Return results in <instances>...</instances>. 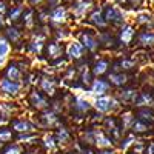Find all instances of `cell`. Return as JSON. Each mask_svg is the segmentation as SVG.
Masks as SVG:
<instances>
[{
  "instance_id": "9",
  "label": "cell",
  "mask_w": 154,
  "mask_h": 154,
  "mask_svg": "<svg viewBox=\"0 0 154 154\" xmlns=\"http://www.w3.org/2000/svg\"><path fill=\"white\" fill-rule=\"evenodd\" d=\"M38 85H40V89H42L45 94H48V96H54V94H56L57 85H56V80L51 79V77H48V75L42 77L40 83H38Z\"/></svg>"
},
{
  "instance_id": "41",
  "label": "cell",
  "mask_w": 154,
  "mask_h": 154,
  "mask_svg": "<svg viewBox=\"0 0 154 154\" xmlns=\"http://www.w3.org/2000/svg\"><path fill=\"white\" fill-rule=\"evenodd\" d=\"M3 154H22V146H20L19 143L11 145V146H8V148L5 149Z\"/></svg>"
},
{
  "instance_id": "1",
  "label": "cell",
  "mask_w": 154,
  "mask_h": 154,
  "mask_svg": "<svg viewBox=\"0 0 154 154\" xmlns=\"http://www.w3.org/2000/svg\"><path fill=\"white\" fill-rule=\"evenodd\" d=\"M120 100L116 97V96H102V97H97L94 102H93V108L99 112V114H112L116 111L120 109Z\"/></svg>"
},
{
  "instance_id": "47",
  "label": "cell",
  "mask_w": 154,
  "mask_h": 154,
  "mask_svg": "<svg viewBox=\"0 0 154 154\" xmlns=\"http://www.w3.org/2000/svg\"><path fill=\"white\" fill-rule=\"evenodd\" d=\"M112 136H114V139H120V128H116L112 131Z\"/></svg>"
},
{
  "instance_id": "22",
  "label": "cell",
  "mask_w": 154,
  "mask_h": 154,
  "mask_svg": "<svg viewBox=\"0 0 154 154\" xmlns=\"http://www.w3.org/2000/svg\"><path fill=\"white\" fill-rule=\"evenodd\" d=\"M108 80H109V83L114 85V86H123V85L128 82V77H126V74H123V72H111V74L108 75Z\"/></svg>"
},
{
  "instance_id": "17",
  "label": "cell",
  "mask_w": 154,
  "mask_h": 154,
  "mask_svg": "<svg viewBox=\"0 0 154 154\" xmlns=\"http://www.w3.org/2000/svg\"><path fill=\"white\" fill-rule=\"evenodd\" d=\"M56 140H57V143L60 146H65L71 142V134L65 126H59V130L56 133Z\"/></svg>"
},
{
  "instance_id": "15",
  "label": "cell",
  "mask_w": 154,
  "mask_h": 154,
  "mask_svg": "<svg viewBox=\"0 0 154 154\" xmlns=\"http://www.w3.org/2000/svg\"><path fill=\"white\" fill-rule=\"evenodd\" d=\"M72 106H74V109H75L77 112L85 114V112H88L89 109L93 108V103H91L89 100H86L85 97H75V100H74Z\"/></svg>"
},
{
  "instance_id": "23",
  "label": "cell",
  "mask_w": 154,
  "mask_h": 154,
  "mask_svg": "<svg viewBox=\"0 0 154 154\" xmlns=\"http://www.w3.org/2000/svg\"><path fill=\"white\" fill-rule=\"evenodd\" d=\"M134 37V28L133 26H123L122 32H120V42L123 45H130Z\"/></svg>"
},
{
  "instance_id": "2",
  "label": "cell",
  "mask_w": 154,
  "mask_h": 154,
  "mask_svg": "<svg viewBox=\"0 0 154 154\" xmlns=\"http://www.w3.org/2000/svg\"><path fill=\"white\" fill-rule=\"evenodd\" d=\"M23 83H17L12 82L9 79H0V93L5 94L6 97H17L20 96V93L23 91Z\"/></svg>"
},
{
  "instance_id": "56",
  "label": "cell",
  "mask_w": 154,
  "mask_h": 154,
  "mask_svg": "<svg viewBox=\"0 0 154 154\" xmlns=\"http://www.w3.org/2000/svg\"><path fill=\"white\" fill-rule=\"evenodd\" d=\"M28 154H37V152H35V151H32V152H28Z\"/></svg>"
},
{
  "instance_id": "36",
  "label": "cell",
  "mask_w": 154,
  "mask_h": 154,
  "mask_svg": "<svg viewBox=\"0 0 154 154\" xmlns=\"http://www.w3.org/2000/svg\"><path fill=\"white\" fill-rule=\"evenodd\" d=\"M119 65H120V69H133L136 66V62L131 59H123V60H120Z\"/></svg>"
},
{
  "instance_id": "3",
  "label": "cell",
  "mask_w": 154,
  "mask_h": 154,
  "mask_svg": "<svg viewBox=\"0 0 154 154\" xmlns=\"http://www.w3.org/2000/svg\"><path fill=\"white\" fill-rule=\"evenodd\" d=\"M83 53H85V46L82 42L79 40H72L68 43V48H66V54L69 59L72 60H79L83 57Z\"/></svg>"
},
{
  "instance_id": "44",
  "label": "cell",
  "mask_w": 154,
  "mask_h": 154,
  "mask_svg": "<svg viewBox=\"0 0 154 154\" xmlns=\"http://www.w3.org/2000/svg\"><path fill=\"white\" fill-rule=\"evenodd\" d=\"M74 77H75V68H68L65 79H66V80H71V79H74Z\"/></svg>"
},
{
  "instance_id": "51",
  "label": "cell",
  "mask_w": 154,
  "mask_h": 154,
  "mask_svg": "<svg viewBox=\"0 0 154 154\" xmlns=\"http://www.w3.org/2000/svg\"><path fill=\"white\" fill-rule=\"evenodd\" d=\"M48 3H49V5H57L59 0H48Z\"/></svg>"
},
{
  "instance_id": "58",
  "label": "cell",
  "mask_w": 154,
  "mask_h": 154,
  "mask_svg": "<svg viewBox=\"0 0 154 154\" xmlns=\"http://www.w3.org/2000/svg\"><path fill=\"white\" fill-rule=\"evenodd\" d=\"M2 145H3V142H0V146H2Z\"/></svg>"
},
{
  "instance_id": "11",
  "label": "cell",
  "mask_w": 154,
  "mask_h": 154,
  "mask_svg": "<svg viewBox=\"0 0 154 154\" xmlns=\"http://www.w3.org/2000/svg\"><path fill=\"white\" fill-rule=\"evenodd\" d=\"M139 97V93L136 89L130 88V89H123L117 94V99L120 100V103H134L136 99Z\"/></svg>"
},
{
  "instance_id": "27",
  "label": "cell",
  "mask_w": 154,
  "mask_h": 154,
  "mask_svg": "<svg viewBox=\"0 0 154 154\" xmlns=\"http://www.w3.org/2000/svg\"><path fill=\"white\" fill-rule=\"evenodd\" d=\"M16 111V106L12 103H6V102H0V116H2L3 119L8 120V117Z\"/></svg>"
},
{
  "instance_id": "19",
  "label": "cell",
  "mask_w": 154,
  "mask_h": 154,
  "mask_svg": "<svg viewBox=\"0 0 154 154\" xmlns=\"http://www.w3.org/2000/svg\"><path fill=\"white\" fill-rule=\"evenodd\" d=\"M46 54H48L49 59H53V60L60 59L62 54H63V48H62L60 43L53 42V43H49V45H48V48H46Z\"/></svg>"
},
{
  "instance_id": "26",
  "label": "cell",
  "mask_w": 154,
  "mask_h": 154,
  "mask_svg": "<svg viewBox=\"0 0 154 154\" xmlns=\"http://www.w3.org/2000/svg\"><path fill=\"white\" fill-rule=\"evenodd\" d=\"M137 142H139V140H137V137H136L134 134H130V136H126V137L122 140V143H120L119 149H120V151H123V152H126L128 149H130L133 145H136Z\"/></svg>"
},
{
  "instance_id": "7",
  "label": "cell",
  "mask_w": 154,
  "mask_h": 154,
  "mask_svg": "<svg viewBox=\"0 0 154 154\" xmlns=\"http://www.w3.org/2000/svg\"><path fill=\"white\" fill-rule=\"evenodd\" d=\"M105 20L106 22H112V23H122L125 20V16H123L122 9L116 8V6H111L105 12Z\"/></svg>"
},
{
  "instance_id": "18",
  "label": "cell",
  "mask_w": 154,
  "mask_h": 154,
  "mask_svg": "<svg viewBox=\"0 0 154 154\" xmlns=\"http://www.w3.org/2000/svg\"><path fill=\"white\" fill-rule=\"evenodd\" d=\"M89 6H91V3H89L88 0H77V2L74 3V6H72L74 16H77V17H83V16L86 14V11L89 9Z\"/></svg>"
},
{
  "instance_id": "21",
  "label": "cell",
  "mask_w": 154,
  "mask_h": 154,
  "mask_svg": "<svg viewBox=\"0 0 154 154\" xmlns=\"http://www.w3.org/2000/svg\"><path fill=\"white\" fill-rule=\"evenodd\" d=\"M43 42H45L43 35H35L32 40L29 42V45H28L29 53H32V54H40V51H42V48H43Z\"/></svg>"
},
{
  "instance_id": "48",
  "label": "cell",
  "mask_w": 154,
  "mask_h": 154,
  "mask_svg": "<svg viewBox=\"0 0 154 154\" xmlns=\"http://www.w3.org/2000/svg\"><path fill=\"white\" fill-rule=\"evenodd\" d=\"M146 154H154V142L148 145V148H146Z\"/></svg>"
},
{
  "instance_id": "16",
  "label": "cell",
  "mask_w": 154,
  "mask_h": 154,
  "mask_svg": "<svg viewBox=\"0 0 154 154\" xmlns=\"http://www.w3.org/2000/svg\"><path fill=\"white\" fill-rule=\"evenodd\" d=\"M120 122H122V131L131 130L133 125L136 123V116H134L131 111H125V112H122V116H120Z\"/></svg>"
},
{
  "instance_id": "8",
  "label": "cell",
  "mask_w": 154,
  "mask_h": 154,
  "mask_svg": "<svg viewBox=\"0 0 154 154\" xmlns=\"http://www.w3.org/2000/svg\"><path fill=\"white\" fill-rule=\"evenodd\" d=\"M40 125L43 128H53V126L59 125L57 114L54 111H43V114L40 116Z\"/></svg>"
},
{
  "instance_id": "20",
  "label": "cell",
  "mask_w": 154,
  "mask_h": 154,
  "mask_svg": "<svg viewBox=\"0 0 154 154\" xmlns=\"http://www.w3.org/2000/svg\"><path fill=\"white\" fill-rule=\"evenodd\" d=\"M80 42L83 43V46H85L88 51H96V49L99 48V42L96 40L91 34H88V32H83V34H82Z\"/></svg>"
},
{
  "instance_id": "24",
  "label": "cell",
  "mask_w": 154,
  "mask_h": 154,
  "mask_svg": "<svg viewBox=\"0 0 154 154\" xmlns=\"http://www.w3.org/2000/svg\"><path fill=\"white\" fill-rule=\"evenodd\" d=\"M65 19H66V11L62 6H57L53 12H51V20L54 23H62V22H65Z\"/></svg>"
},
{
  "instance_id": "12",
  "label": "cell",
  "mask_w": 154,
  "mask_h": 154,
  "mask_svg": "<svg viewBox=\"0 0 154 154\" xmlns=\"http://www.w3.org/2000/svg\"><path fill=\"white\" fill-rule=\"evenodd\" d=\"M94 145L99 149H108V148L112 146V140L108 136H105L100 130H96V143Z\"/></svg>"
},
{
  "instance_id": "37",
  "label": "cell",
  "mask_w": 154,
  "mask_h": 154,
  "mask_svg": "<svg viewBox=\"0 0 154 154\" xmlns=\"http://www.w3.org/2000/svg\"><path fill=\"white\" fill-rule=\"evenodd\" d=\"M83 140L86 143H96V130H89L83 134Z\"/></svg>"
},
{
  "instance_id": "42",
  "label": "cell",
  "mask_w": 154,
  "mask_h": 154,
  "mask_svg": "<svg viewBox=\"0 0 154 154\" xmlns=\"http://www.w3.org/2000/svg\"><path fill=\"white\" fill-rule=\"evenodd\" d=\"M103 123H105V128H106L109 133H112L116 128H117V126H116V120H114L112 117H106V119L103 120Z\"/></svg>"
},
{
  "instance_id": "55",
  "label": "cell",
  "mask_w": 154,
  "mask_h": 154,
  "mask_svg": "<svg viewBox=\"0 0 154 154\" xmlns=\"http://www.w3.org/2000/svg\"><path fill=\"white\" fill-rule=\"evenodd\" d=\"M66 154H77V152H74V151H69V152H66Z\"/></svg>"
},
{
  "instance_id": "33",
  "label": "cell",
  "mask_w": 154,
  "mask_h": 154,
  "mask_svg": "<svg viewBox=\"0 0 154 154\" xmlns=\"http://www.w3.org/2000/svg\"><path fill=\"white\" fill-rule=\"evenodd\" d=\"M131 130H133L136 134H142V133H146V131L149 130V126H148L145 122H142V120H136V123L133 125Z\"/></svg>"
},
{
  "instance_id": "31",
  "label": "cell",
  "mask_w": 154,
  "mask_h": 154,
  "mask_svg": "<svg viewBox=\"0 0 154 154\" xmlns=\"http://www.w3.org/2000/svg\"><path fill=\"white\" fill-rule=\"evenodd\" d=\"M80 69H82V77H80L82 83H83V85H86V86H88V85H91L94 79H93V72L88 69V65H83Z\"/></svg>"
},
{
  "instance_id": "14",
  "label": "cell",
  "mask_w": 154,
  "mask_h": 154,
  "mask_svg": "<svg viewBox=\"0 0 154 154\" xmlns=\"http://www.w3.org/2000/svg\"><path fill=\"white\" fill-rule=\"evenodd\" d=\"M6 79H9V80H12V82H17V83H22L23 80V74H22V69H20V66H17V65H9L8 68H6Z\"/></svg>"
},
{
  "instance_id": "28",
  "label": "cell",
  "mask_w": 154,
  "mask_h": 154,
  "mask_svg": "<svg viewBox=\"0 0 154 154\" xmlns=\"http://www.w3.org/2000/svg\"><path fill=\"white\" fill-rule=\"evenodd\" d=\"M89 20H91L96 26H99V28H105L106 26V20H105V17H102V12H100V9L99 11H94L93 14H91V17H89Z\"/></svg>"
},
{
  "instance_id": "40",
  "label": "cell",
  "mask_w": 154,
  "mask_h": 154,
  "mask_svg": "<svg viewBox=\"0 0 154 154\" xmlns=\"http://www.w3.org/2000/svg\"><path fill=\"white\" fill-rule=\"evenodd\" d=\"M151 22V14L149 12H140L137 16V23L143 25V23H149Z\"/></svg>"
},
{
  "instance_id": "29",
  "label": "cell",
  "mask_w": 154,
  "mask_h": 154,
  "mask_svg": "<svg viewBox=\"0 0 154 154\" xmlns=\"http://www.w3.org/2000/svg\"><path fill=\"white\" fill-rule=\"evenodd\" d=\"M106 71H108V62L103 60V59L97 60L96 65H94V69H93V74L99 77V75H102V74H105Z\"/></svg>"
},
{
  "instance_id": "53",
  "label": "cell",
  "mask_w": 154,
  "mask_h": 154,
  "mask_svg": "<svg viewBox=\"0 0 154 154\" xmlns=\"http://www.w3.org/2000/svg\"><path fill=\"white\" fill-rule=\"evenodd\" d=\"M6 122H8V120H6V119H3V117H2V119H0V125H5Z\"/></svg>"
},
{
  "instance_id": "6",
  "label": "cell",
  "mask_w": 154,
  "mask_h": 154,
  "mask_svg": "<svg viewBox=\"0 0 154 154\" xmlns=\"http://www.w3.org/2000/svg\"><path fill=\"white\" fill-rule=\"evenodd\" d=\"M29 103L32 105V108H35V109H46L48 106H49V103H48V100L37 91V89H34V91H31V94H29Z\"/></svg>"
},
{
  "instance_id": "54",
  "label": "cell",
  "mask_w": 154,
  "mask_h": 154,
  "mask_svg": "<svg viewBox=\"0 0 154 154\" xmlns=\"http://www.w3.org/2000/svg\"><path fill=\"white\" fill-rule=\"evenodd\" d=\"M85 154H94V152H93V151H86Z\"/></svg>"
},
{
  "instance_id": "5",
  "label": "cell",
  "mask_w": 154,
  "mask_h": 154,
  "mask_svg": "<svg viewBox=\"0 0 154 154\" xmlns=\"http://www.w3.org/2000/svg\"><path fill=\"white\" fill-rule=\"evenodd\" d=\"M12 130L17 131L19 134H29V133H34L35 126L29 122V120H25V119H17L11 123Z\"/></svg>"
},
{
  "instance_id": "45",
  "label": "cell",
  "mask_w": 154,
  "mask_h": 154,
  "mask_svg": "<svg viewBox=\"0 0 154 154\" xmlns=\"http://www.w3.org/2000/svg\"><path fill=\"white\" fill-rule=\"evenodd\" d=\"M62 103H60V102H56V103H54V106H53V111L57 114V112H60L62 111V106H60Z\"/></svg>"
},
{
  "instance_id": "46",
  "label": "cell",
  "mask_w": 154,
  "mask_h": 154,
  "mask_svg": "<svg viewBox=\"0 0 154 154\" xmlns=\"http://www.w3.org/2000/svg\"><path fill=\"white\" fill-rule=\"evenodd\" d=\"M6 62H8V57H3V56H0V69H2L5 65H6Z\"/></svg>"
},
{
  "instance_id": "13",
  "label": "cell",
  "mask_w": 154,
  "mask_h": 154,
  "mask_svg": "<svg viewBox=\"0 0 154 154\" xmlns=\"http://www.w3.org/2000/svg\"><path fill=\"white\" fill-rule=\"evenodd\" d=\"M42 143H43V148L48 151V152H56L57 151V140H56V136L51 134V133H45L43 137H42Z\"/></svg>"
},
{
  "instance_id": "57",
  "label": "cell",
  "mask_w": 154,
  "mask_h": 154,
  "mask_svg": "<svg viewBox=\"0 0 154 154\" xmlns=\"http://www.w3.org/2000/svg\"><path fill=\"white\" fill-rule=\"evenodd\" d=\"M0 28H2V19H0Z\"/></svg>"
},
{
  "instance_id": "43",
  "label": "cell",
  "mask_w": 154,
  "mask_h": 154,
  "mask_svg": "<svg viewBox=\"0 0 154 154\" xmlns=\"http://www.w3.org/2000/svg\"><path fill=\"white\" fill-rule=\"evenodd\" d=\"M22 12H23V9H22V8H14V9L11 11V14H9L11 20H17V19L22 16Z\"/></svg>"
},
{
  "instance_id": "38",
  "label": "cell",
  "mask_w": 154,
  "mask_h": 154,
  "mask_svg": "<svg viewBox=\"0 0 154 154\" xmlns=\"http://www.w3.org/2000/svg\"><path fill=\"white\" fill-rule=\"evenodd\" d=\"M12 139V133L11 130H6V128H3V130H0V142H9V140Z\"/></svg>"
},
{
  "instance_id": "50",
  "label": "cell",
  "mask_w": 154,
  "mask_h": 154,
  "mask_svg": "<svg viewBox=\"0 0 154 154\" xmlns=\"http://www.w3.org/2000/svg\"><path fill=\"white\" fill-rule=\"evenodd\" d=\"M130 2H131V5H134V6H137L140 2H142V0H130Z\"/></svg>"
},
{
  "instance_id": "34",
  "label": "cell",
  "mask_w": 154,
  "mask_h": 154,
  "mask_svg": "<svg viewBox=\"0 0 154 154\" xmlns=\"http://www.w3.org/2000/svg\"><path fill=\"white\" fill-rule=\"evenodd\" d=\"M9 53H11V45H9V42L6 40V38L0 37V56L8 57Z\"/></svg>"
},
{
  "instance_id": "25",
  "label": "cell",
  "mask_w": 154,
  "mask_h": 154,
  "mask_svg": "<svg viewBox=\"0 0 154 154\" xmlns=\"http://www.w3.org/2000/svg\"><path fill=\"white\" fill-rule=\"evenodd\" d=\"M137 117L139 120H142V122H149L152 123L154 122V112L151 111V108H140L139 112H137Z\"/></svg>"
},
{
  "instance_id": "49",
  "label": "cell",
  "mask_w": 154,
  "mask_h": 154,
  "mask_svg": "<svg viewBox=\"0 0 154 154\" xmlns=\"http://www.w3.org/2000/svg\"><path fill=\"white\" fill-rule=\"evenodd\" d=\"M5 11H6V5L3 2H0V14H3Z\"/></svg>"
},
{
  "instance_id": "30",
  "label": "cell",
  "mask_w": 154,
  "mask_h": 154,
  "mask_svg": "<svg viewBox=\"0 0 154 154\" xmlns=\"http://www.w3.org/2000/svg\"><path fill=\"white\" fill-rule=\"evenodd\" d=\"M139 43L142 46H154V34L152 32H142L139 35Z\"/></svg>"
},
{
  "instance_id": "32",
  "label": "cell",
  "mask_w": 154,
  "mask_h": 154,
  "mask_svg": "<svg viewBox=\"0 0 154 154\" xmlns=\"http://www.w3.org/2000/svg\"><path fill=\"white\" fill-rule=\"evenodd\" d=\"M6 35L9 38V42H12V43L20 42V38H22V32L17 28H8L6 29Z\"/></svg>"
},
{
  "instance_id": "39",
  "label": "cell",
  "mask_w": 154,
  "mask_h": 154,
  "mask_svg": "<svg viewBox=\"0 0 154 154\" xmlns=\"http://www.w3.org/2000/svg\"><path fill=\"white\" fill-rule=\"evenodd\" d=\"M34 12L32 11H28L26 14H25V19H23V23H25V26L26 28H32V25H34Z\"/></svg>"
},
{
  "instance_id": "10",
  "label": "cell",
  "mask_w": 154,
  "mask_h": 154,
  "mask_svg": "<svg viewBox=\"0 0 154 154\" xmlns=\"http://www.w3.org/2000/svg\"><path fill=\"white\" fill-rule=\"evenodd\" d=\"M134 105L137 108H152L154 106V97L149 93H139V97L136 99Z\"/></svg>"
},
{
  "instance_id": "4",
  "label": "cell",
  "mask_w": 154,
  "mask_h": 154,
  "mask_svg": "<svg viewBox=\"0 0 154 154\" xmlns=\"http://www.w3.org/2000/svg\"><path fill=\"white\" fill-rule=\"evenodd\" d=\"M96 97H102L106 96V93L109 91V82L103 80V79H94L91 83V89H89Z\"/></svg>"
},
{
  "instance_id": "52",
  "label": "cell",
  "mask_w": 154,
  "mask_h": 154,
  "mask_svg": "<svg viewBox=\"0 0 154 154\" xmlns=\"http://www.w3.org/2000/svg\"><path fill=\"white\" fill-rule=\"evenodd\" d=\"M100 154H114V152H112V151H109V149H103Z\"/></svg>"
},
{
  "instance_id": "35",
  "label": "cell",
  "mask_w": 154,
  "mask_h": 154,
  "mask_svg": "<svg viewBox=\"0 0 154 154\" xmlns=\"http://www.w3.org/2000/svg\"><path fill=\"white\" fill-rule=\"evenodd\" d=\"M17 140H19L20 143H34L35 140H37V136H35L34 133H29V134H20Z\"/></svg>"
}]
</instances>
